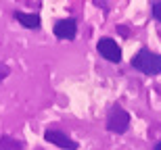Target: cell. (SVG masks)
Segmentation results:
<instances>
[{
	"label": "cell",
	"instance_id": "8",
	"mask_svg": "<svg viewBox=\"0 0 161 150\" xmlns=\"http://www.w3.org/2000/svg\"><path fill=\"white\" fill-rule=\"evenodd\" d=\"M151 13H153V17L157 21H161V0H155L153 4H151Z\"/></svg>",
	"mask_w": 161,
	"mask_h": 150
},
{
	"label": "cell",
	"instance_id": "6",
	"mask_svg": "<svg viewBox=\"0 0 161 150\" xmlns=\"http://www.w3.org/2000/svg\"><path fill=\"white\" fill-rule=\"evenodd\" d=\"M15 19H17L23 27H27V29H38V27H40V15H36V13L15 11Z\"/></svg>",
	"mask_w": 161,
	"mask_h": 150
},
{
	"label": "cell",
	"instance_id": "10",
	"mask_svg": "<svg viewBox=\"0 0 161 150\" xmlns=\"http://www.w3.org/2000/svg\"><path fill=\"white\" fill-rule=\"evenodd\" d=\"M153 150H161V142H159V144H155V148H153Z\"/></svg>",
	"mask_w": 161,
	"mask_h": 150
},
{
	"label": "cell",
	"instance_id": "2",
	"mask_svg": "<svg viewBox=\"0 0 161 150\" xmlns=\"http://www.w3.org/2000/svg\"><path fill=\"white\" fill-rule=\"evenodd\" d=\"M130 127V113L124 106L115 104L107 117V129L111 133H125Z\"/></svg>",
	"mask_w": 161,
	"mask_h": 150
},
{
	"label": "cell",
	"instance_id": "4",
	"mask_svg": "<svg viewBox=\"0 0 161 150\" xmlns=\"http://www.w3.org/2000/svg\"><path fill=\"white\" fill-rule=\"evenodd\" d=\"M44 140L54 146H59V148H63V150H78V144L67 133L61 132V129H46L44 132Z\"/></svg>",
	"mask_w": 161,
	"mask_h": 150
},
{
	"label": "cell",
	"instance_id": "7",
	"mask_svg": "<svg viewBox=\"0 0 161 150\" xmlns=\"http://www.w3.org/2000/svg\"><path fill=\"white\" fill-rule=\"evenodd\" d=\"M0 150H21V142L13 138H0Z\"/></svg>",
	"mask_w": 161,
	"mask_h": 150
},
{
	"label": "cell",
	"instance_id": "5",
	"mask_svg": "<svg viewBox=\"0 0 161 150\" xmlns=\"http://www.w3.org/2000/svg\"><path fill=\"white\" fill-rule=\"evenodd\" d=\"M78 34V23H75V19H61L54 23V36L59 38V40H73Z\"/></svg>",
	"mask_w": 161,
	"mask_h": 150
},
{
	"label": "cell",
	"instance_id": "1",
	"mask_svg": "<svg viewBox=\"0 0 161 150\" xmlns=\"http://www.w3.org/2000/svg\"><path fill=\"white\" fill-rule=\"evenodd\" d=\"M132 67L144 75H159L161 73V54L142 48L136 56H132Z\"/></svg>",
	"mask_w": 161,
	"mask_h": 150
},
{
	"label": "cell",
	"instance_id": "3",
	"mask_svg": "<svg viewBox=\"0 0 161 150\" xmlns=\"http://www.w3.org/2000/svg\"><path fill=\"white\" fill-rule=\"evenodd\" d=\"M96 48H98L103 59H107L109 63H119L121 60V48L117 46V42L113 38H101L98 44H96Z\"/></svg>",
	"mask_w": 161,
	"mask_h": 150
},
{
	"label": "cell",
	"instance_id": "9",
	"mask_svg": "<svg viewBox=\"0 0 161 150\" xmlns=\"http://www.w3.org/2000/svg\"><path fill=\"white\" fill-rule=\"evenodd\" d=\"M8 73H11V69H8V67H6L4 63H0V81H2V79H4L6 75H8Z\"/></svg>",
	"mask_w": 161,
	"mask_h": 150
}]
</instances>
